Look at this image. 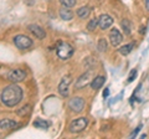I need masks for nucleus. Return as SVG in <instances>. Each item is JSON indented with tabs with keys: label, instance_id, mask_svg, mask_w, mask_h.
I'll list each match as a JSON object with an SVG mask.
<instances>
[{
	"label": "nucleus",
	"instance_id": "7ed1b4c3",
	"mask_svg": "<svg viewBox=\"0 0 149 139\" xmlns=\"http://www.w3.org/2000/svg\"><path fill=\"white\" fill-rule=\"evenodd\" d=\"M88 124V119L86 117H80L77 119L72 120L71 123H70V132L71 133H81L83 129L87 127Z\"/></svg>",
	"mask_w": 149,
	"mask_h": 139
},
{
	"label": "nucleus",
	"instance_id": "aec40b11",
	"mask_svg": "<svg viewBox=\"0 0 149 139\" xmlns=\"http://www.w3.org/2000/svg\"><path fill=\"white\" fill-rule=\"evenodd\" d=\"M97 49H98V51H101V52L106 51V49H107V41H106V39H100L98 45H97Z\"/></svg>",
	"mask_w": 149,
	"mask_h": 139
},
{
	"label": "nucleus",
	"instance_id": "4468645a",
	"mask_svg": "<svg viewBox=\"0 0 149 139\" xmlns=\"http://www.w3.org/2000/svg\"><path fill=\"white\" fill-rule=\"evenodd\" d=\"M90 14H91V9L88 6H81L77 10V16L80 17V19H87V17L90 16Z\"/></svg>",
	"mask_w": 149,
	"mask_h": 139
},
{
	"label": "nucleus",
	"instance_id": "423d86ee",
	"mask_svg": "<svg viewBox=\"0 0 149 139\" xmlns=\"http://www.w3.org/2000/svg\"><path fill=\"white\" fill-rule=\"evenodd\" d=\"M68 107L72 112L80 113L83 111V108H85V99L81 98V97H73V98H71L68 102Z\"/></svg>",
	"mask_w": 149,
	"mask_h": 139
},
{
	"label": "nucleus",
	"instance_id": "1a4fd4ad",
	"mask_svg": "<svg viewBox=\"0 0 149 139\" xmlns=\"http://www.w3.org/2000/svg\"><path fill=\"white\" fill-rule=\"evenodd\" d=\"M109 40L112 46H118L123 40V35L119 32L118 29H112L109 32Z\"/></svg>",
	"mask_w": 149,
	"mask_h": 139
},
{
	"label": "nucleus",
	"instance_id": "a878e982",
	"mask_svg": "<svg viewBox=\"0 0 149 139\" xmlns=\"http://www.w3.org/2000/svg\"><path fill=\"white\" fill-rule=\"evenodd\" d=\"M146 8H147V10L149 11V0H146Z\"/></svg>",
	"mask_w": 149,
	"mask_h": 139
},
{
	"label": "nucleus",
	"instance_id": "a211bd4d",
	"mask_svg": "<svg viewBox=\"0 0 149 139\" xmlns=\"http://www.w3.org/2000/svg\"><path fill=\"white\" fill-rule=\"evenodd\" d=\"M120 25H122V29L124 31V34L129 35L130 34V24H129V21L127 19H124V20L120 21Z\"/></svg>",
	"mask_w": 149,
	"mask_h": 139
},
{
	"label": "nucleus",
	"instance_id": "dca6fc26",
	"mask_svg": "<svg viewBox=\"0 0 149 139\" xmlns=\"http://www.w3.org/2000/svg\"><path fill=\"white\" fill-rule=\"evenodd\" d=\"M34 127L35 128H40V129H47L50 127V123L47 120H44L41 118H37L35 122H34Z\"/></svg>",
	"mask_w": 149,
	"mask_h": 139
},
{
	"label": "nucleus",
	"instance_id": "6ab92c4d",
	"mask_svg": "<svg viewBox=\"0 0 149 139\" xmlns=\"http://www.w3.org/2000/svg\"><path fill=\"white\" fill-rule=\"evenodd\" d=\"M97 25H98V19H92L87 24V30L88 31H93L97 27Z\"/></svg>",
	"mask_w": 149,
	"mask_h": 139
},
{
	"label": "nucleus",
	"instance_id": "9b49d317",
	"mask_svg": "<svg viewBox=\"0 0 149 139\" xmlns=\"http://www.w3.org/2000/svg\"><path fill=\"white\" fill-rule=\"evenodd\" d=\"M112 24H113V19L109 16V15H107V14H103V15H101L100 16V19H98V25L102 30H106V29H108L109 26H112Z\"/></svg>",
	"mask_w": 149,
	"mask_h": 139
},
{
	"label": "nucleus",
	"instance_id": "39448f33",
	"mask_svg": "<svg viewBox=\"0 0 149 139\" xmlns=\"http://www.w3.org/2000/svg\"><path fill=\"white\" fill-rule=\"evenodd\" d=\"M25 77H26V72L21 68H14L8 73V80L13 83H19L24 81Z\"/></svg>",
	"mask_w": 149,
	"mask_h": 139
},
{
	"label": "nucleus",
	"instance_id": "2eb2a0df",
	"mask_svg": "<svg viewBox=\"0 0 149 139\" xmlns=\"http://www.w3.org/2000/svg\"><path fill=\"white\" fill-rule=\"evenodd\" d=\"M17 126V123L15 120H11V119H5V120H1L0 122V128L1 129H10V128H15Z\"/></svg>",
	"mask_w": 149,
	"mask_h": 139
},
{
	"label": "nucleus",
	"instance_id": "6e6552de",
	"mask_svg": "<svg viewBox=\"0 0 149 139\" xmlns=\"http://www.w3.org/2000/svg\"><path fill=\"white\" fill-rule=\"evenodd\" d=\"M72 82L71 80V77L70 76H65L61 82H60V85H58V92H60V95H61L62 97H67L68 96V86H70V83Z\"/></svg>",
	"mask_w": 149,
	"mask_h": 139
},
{
	"label": "nucleus",
	"instance_id": "412c9836",
	"mask_svg": "<svg viewBox=\"0 0 149 139\" xmlns=\"http://www.w3.org/2000/svg\"><path fill=\"white\" fill-rule=\"evenodd\" d=\"M62 6H66V8H72L76 5V0H60Z\"/></svg>",
	"mask_w": 149,
	"mask_h": 139
},
{
	"label": "nucleus",
	"instance_id": "20e7f679",
	"mask_svg": "<svg viewBox=\"0 0 149 139\" xmlns=\"http://www.w3.org/2000/svg\"><path fill=\"white\" fill-rule=\"evenodd\" d=\"M14 44L17 49L20 50H26V49H30L32 46V40L29 38V36H25V35H16L14 38Z\"/></svg>",
	"mask_w": 149,
	"mask_h": 139
},
{
	"label": "nucleus",
	"instance_id": "f257e3e1",
	"mask_svg": "<svg viewBox=\"0 0 149 139\" xmlns=\"http://www.w3.org/2000/svg\"><path fill=\"white\" fill-rule=\"evenodd\" d=\"M22 99V90L16 83L4 87L1 91V102L6 107H15Z\"/></svg>",
	"mask_w": 149,
	"mask_h": 139
},
{
	"label": "nucleus",
	"instance_id": "0eeeda50",
	"mask_svg": "<svg viewBox=\"0 0 149 139\" xmlns=\"http://www.w3.org/2000/svg\"><path fill=\"white\" fill-rule=\"evenodd\" d=\"M92 76H93L92 71L85 72V73H83V75H81V76H80V78H77L76 83H74V86H76V88L81 90V88H83V87H86V86L88 85V83L92 82V81H91Z\"/></svg>",
	"mask_w": 149,
	"mask_h": 139
},
{
	"label": "nucleus",
	"instance_id": "f8f14e48",
	"mask_svg": "<svg viewBox=\"0 0 149 139\" xmlns=\"http://www.w3.org/2000/svg\"><path fill=\"white\" fill-rule=\"evenodd\" d=\"M58 14H60V17H61L62 20H65V21H70L73 17V13L66 6H62L61 9H60Z\"/></svg>",
	"mask_w": 149,
	"mask_h": 139
},
{
	"label": "nucleus",
	"instance_id": "ddd939ff",
	"mask_svg": "<svg viewBox=\"0 0 149 139\" xmlns=\"http://www.w3.org/2000/svg\"><path fill=\"white\" fill-rule=\"evenodd\" d=\"M106 82V77L103 76H96L91 82V87L93 90H100Z\"/></svg>",
	"mask_w": 149,
	"mask_h": 139
},
{
	"label": "nucleus",
	"instance_id": "5701e85b",
	"mask_svg": "<svg viewBox=\"0 0 149 139\" xmlns=\"http://www.w3.org/2000/svg\"><path fill=\"white\" fill-rule=\"evenodd\" d=\"M136 75H137V70H132L129 73V77H128V82H132L134 80V77H136Z\"/></svg>",
	"mask_w": 149,
	"mask_h": 139
},
{
	"label": "nucleus",
	"instance_id": "f3484780",
	"mask_svg": "<svg viewBox=\"0 0 149 139\" xmlns=\"http://www.w3.org/2000/svg\"><path fill=\"white\" fill-rule=\"evenodd\" d=\"M133 47H134V44H133V42H130V44H127V45L122 46V47H120L118 51H119V54H120V55H123V56H125V55H128V54L132 52Z\"/></svg>",
	"mask_w": 149,
	"mask_h": 139
},
{
	"label": "nucleus",
	"instance_id": "393cba45",
	"mask_svg": "<svg viewBox=\"0 0 149 139\" xmlns=\"http://www.w3.org/2000/svg\"><path fill=\"white\" fill-rule=\"evenodd\" d=\"M108 95H109V90L106 88L104 92H103V97H104V98H107V97H108Z\"/></svg>",
	"mask_w": 149,
	"mask_h": 139
},
{
	"label": "nucleus",
	"instance_id": "4be33fe9",
	"mask_svg": "<svg viewBox=\"0 0 149 139\" xmlns=\"http://www.w3.org/2000/svg\"><path fill=\"white\" fill-rule=\"evenodd\" d=\"M27 114V113H30V106H26V107H22V109L20 111H17V114L19 115H22V114Z\"/></svg>",
	"mask_w": 149,
	"mask_h": 139
},
{
	"label": "nucleus",
	"instance_id": "b1692460",
	"mask_svg": "<svg viewBox=\"0 0 149 139\" xmlns=\"http://www.w3.org/2000/svg\"><path fill=\"white\" fill-rule=\"evenodd\" d=\"M141 129H142V124H139V126L136 128V131H133V132H132V134L129 136V138H134V137H137V134H138V132L141 131Z\"/></svg>",
	"mask_w": 149,
	"mask_h": 139
},
{
	"label": "nucleus",
	"instance_id": "9d476101",
	"mask_svg": "<svg viewBox=\"0 0 149 139\" xmlns=\"http://www.w3.org/2000/svg\"><path fill=\"white\" fill-rule=\"evenodd\" d=\"M29 30L31 31V34L34 35L36 39H40V40L45 39L46 32H45V30H44L41 26L35 25V24H31V25H29Z\"/></svg>",
	"mask_w": 149,
	"mask_h": 139
},
{
	"label": "nucleus",
	"instance_id": "f03ea898",
	"mask_svg": "<svg viewBox=\"0 0 149 139\" xmlns=\"http://www.w3.org/2000/svg\"><path fill=\"white\" fill-rule=\"evenodd\" d=\"M56 54H57L58 58L68 60L73 55V47L68 42H60L58 46L56 47Z\"/></svg>",
	"mask_w": 149,
	"mask_h": 139
}]
</instances>
